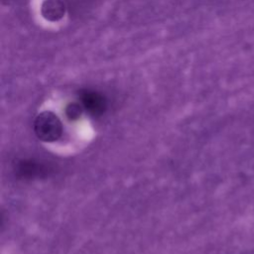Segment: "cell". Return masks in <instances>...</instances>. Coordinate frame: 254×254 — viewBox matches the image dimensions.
I'll return each mask as SVG.
<instances>
[{
  "mask_svg": "<svg viewBox=\"0 0 254 254\" xmlns=\"http://www.w3.org/2000/svg\"><path fill=\"white\" fill-rule=\"evenodd\" d=\"M34 130L40 140L54 142L62 136L63 125L60 118L55 113L44 111L36 117Z\"/></svg>",
  "mask_w": 254,
  "mask_h": 254,
  "instance_id": "1",
  "label": "cell"
},
{
  "mask_svg": "<svg viewBox=\"0 0 254 254\" xmlns=\"http://www.w3.org/2000/svg\"><path fill=\"white\" fill-rule=\"evenodd\" d=\"M81 106L93 115L103 113L106 108V101L104 97L93 91H85L81 94Z\"/></svg>",
  "mask_w": 254,
  "mask_h": 254,
  "instance_id": "2",
  "label": "cell"
},
{
  "mask_svg": "<svg viewBox=\"0 0 254 254\" xmlns=\"http://www.w3.org/2000/svg\"><path fill=\"white\" fill-rule=\"evenodd\" d=\"M64 6L60 0H47L45 1L42 11L46 19L56 21L63 17Z\"/></svg>",
  "mask_w": 254,
  "mask_h": 254,
  "instance_id": "3",
  "label": "cell"
},
{
  "mask_svg": "<svg viewBox=\"0 0 254 254\" xmlns=\"http://www.w3.org/2000/svg\"><path fill=\"white\" fill-rule=\"evenodd\" d=\"M17 172L22 177L31 178V177L39 176L41 172H44V167L32 161H22L18 166Z\"/></svg>",
  "mask_w": 254,
  "mask_h": 254,
  "instance_id": "4",
  "label": "cell"
},
{
  "mask_svg": "<svg viewBox=\"0 0 254 254\" xmlns=\"http://www.w3.org/2000/svg\"><path fill=\"white\" fill-rule=\"evenodd\" d=\"M82 109L83 107L81 106V104L71 103L66 108V115L69 119H76L80 116Z\"/></svg>",
  "mask_w": 254,
  "mask_h": 254,
  "instance_id": "5",
  "label": "cell"
}]
</instances>
